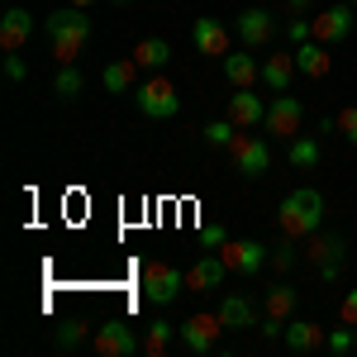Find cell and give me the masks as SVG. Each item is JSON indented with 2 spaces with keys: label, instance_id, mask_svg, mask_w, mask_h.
Here are the masks:
<instances>
[{
  "label": "cell",
  "instance_id": "1",
  "mask_svg": "<svg viewBox=\"0 0 357 357\" xmlns=\"http://www.w3.org/2000/svg\"><path fill=\"white\" fill-rule=\"evenodd\" d=\"M276 224H281V234L286 238H314L319 234V224H324V195L314 191V186H301V191H291L281 205H276Z\"/></svg>",
  "mask_w": 357,
  "mask_h": 357
},
{
  "label": "cell",
  "instance_id": "2",
  "mask_svg": "<svg viewBox=\"0 0 357 357\" xmlns=\"http://www.w3.org/2000/svg\"><path fill=\"white\" fill-rule=\"evenodd\" d=\"M48 38H53V57L57 62H77L82 48H86V38H91V20L82 15V5L53 10V15H48Z\"/></svg>",
  "mask_w": 357,
  "mask_h": 357
},
{
  "label": "cell",
  "instance_id": "3",
  "mask_svg": "<svg viewBox=\"0 0 357 357\" xmlns=\"http://www.w3.org/2000/svg\"><path fill=\"white\" fill-rule=\"evenodd\" d=\"M134 100H138V114H148V119H176L181 114V91L167 77H143L134 86Z\"/></svg>",
  "mask_w": 357,
  "mask_h": 357
},
{
  "label": "cell",
  "instance_id": "4",
  "mask_svg": "<svg viewBox=\"0 0 357 357\" xmlns=\"http://www.w3.org/2000/svg\"><path fill=\"white\" fill-rule=\"evenodd\" d=\"M353 10L357 5H348V0H333L329 10H319V15H314V20H310V38H314V43H343V38H348V33H353Z\"/></svg>",
  "mask_w": 357,
  "mask_h": 357
},
{
  "label": "cell",
  "instance_id": "5",
  "mask_svg": "<svg viewBox=\"0 0 357 357\" xmlns=\"http://www.w3.org/2000/svg\"><path fill=\"white\" fill-rule=\"evenodd\" d=\"M229 158L238 167V176L257 181V176H267V167H272V148H267V138H257V134H238L234 148H229Z\"/></svg>",
  "mask_w": 357,
  "mask_h": 357
},
{
  "label": "cell",
  "instance_id": "6",
  "mask_svg": "<svg viewBox=\"0 0 357 357\" xmlns=\"http://www.w3.org/2000/svg\"><path fill=\"white\" fill-rule=\"evenodd\" d=\"M181 286H186V272H176L167 262H148L143 267V301L148 305H172L181 296Z\"/></svg>",
  "mask_w": 357,
  "mask_h": 357
},
{
  "label": "cell",
  "instance_id": "7",
  "mask_svg": "<svg viewBox=\"0 0 357 357\" xmlns=\"http://www.w3.org/2000/svg\"><path fill=\"white\" fill-rule=\"evenodd\" d=\"M220 329H224L220 314H191V319H181L176 338H181L195 357H210L215 348H220Z\"/></svg>",
  "mask_w": 357,
  "mask_h": 357
},
{
  "label": "cell",
  "instance_id": "8",
  "mask_svg": "<svg viewBox=\"0 0 357 357\" xmlns=\"http://www.w3.org/2000/svg\"><path fill=\"white\" fill-rule=\"evenodd\" d=\"M220 257L234 276H257V267L267 262V248L257 243V238H229V243L220 248Z\"/></svg>",
  "mask_w": 357,
  "mask_h": 357
},
{
  "label": "cell",
  "instance_id": "9",
  "mask_svg": "<svg viewBox=\"0 0 357 357\" xmlns=\"http://www.w3.org/2000/svg\"><path fill=\"white\" fill-rule=\"evenodd\" d=\"M301 124H305V105L296 100V96H286V91H281L272 105H267V124H262V129H267L272 138H296Z\"/></svg>",
  "mask_w": 357,
  "mask_h": 357
},
{
  "label": "cell",
  "instance_id": "10",
  "mask_svg": "<svg viewBox=\"0 0 357 357\" xmlns=\"http://www.w3.org/2000/svg\"><path fill=\"white\" fill-rule=\"evenodd\" d=\"M143 343H138V333L124 324V319H105L100 329H96V353L100 357H134Z\"/></svg>",
  "mask_w": 357,
  "mask_h": 357
},
{
  "label": "cell",
  "instance_id": "11",
  "mask_svg": "<svg viewBox=\"0 0 357 357\" xmlns=\"http://www.w3.org/2000/svg\"><path fill=\"white\" fill-rule=\"evenodd\" d=\"M29 38H33L29 10L24 5H10V10L0 15V48H5V53H20V48H29Z\"/></svg>",
  "mask_w": 357,
  "mask_h": 357
},
{
  "label": "cell",
  "instance_id": "12",
  "mask_svg": "<svg viewBox=\"0 0 357 357\" xmlns=\"http://www.w3.org/2000/svg\"><path fill=\"white\" fill-rule=\"evenodd\" d=\"M276 33V20L272 10H262V5H252V10H243L238 15V38H243V48H267Z\"/></svg>",
  "mask_w": 357,
  "mask_h": 357
},
{
  "label": "cell",
  "instance_id": "13",
  "mask_svg": "<svg viewBox=\"0 0 357 357\" xmlns=\"http://www.w3.org/2000/svg\"><path fill=\"white\" fill-rule=\"evenodd\" d=\"M191 43H195V53H205V57H224L229 53V29L220 20H210V15H200L191 24Z\"/></svg>",
  "mask_w": 357,
  "mask_h": 357
},
{
  "label": "cell",
  "instance_id": "14",
  "mask_svg": "<svg viewBox=\"0 0 357 357\" xmlns=\"http://www.w3.org/2000/svg\"><path fill=\"white\" fill-rule=\"evenodd\" d=\"M305 257L319 267V276H324V281H333V276H338V267H343V238H338V234H324V238L305 243Z\"/></svg>",
  "mask_w": 357,
  "mask_h": 357
},
{
  "label": "cell",
  "instance_id": "15",
  "mask_svg": "<svg viewBox=\"0 0 357 357\" xmlns=\"http://www.w3.org/2000/svg\"><path fill=\"white\" fill-rule=\"evenodd\" d=\"M229 119H234L243 134H252L257 124H267V105L257 100V91H234V96H229Z\"/></svg>",
  "mask_w": 357,
  "mask_h": 357
},
{
  "label": "cell",
  "instance_id": "16",
  "mask_svg": "<svg viewBox=\"0 0 357 357\" xmlns=\"http://www.w3.org/2000/svg\"><path fill=\"white\" fill-rule=\"evenodd\" d=\"M296 67H301V77H314V82H324V77L333 72V53H329V43H314V38L296 43Z\"/></svg>",
  "mask_w": 357,
  "mask_h": 357
},
{
  "label": "cell",
  "instance_id": "17",
  "mask_svg": "<svg viewBox=\"0 0 357 357\" xmlns=\"http://www.w3.org/2000/svg\"><path fill=\"white\" fill-rule=\"evenodd\" d=\"M224 77H229L234 91H257L262 67H257V57H252V53H224Z\"/></svg>",
  "mask_w": 357,
  "mask_h": 357
},
{
  "label": "cell",
  "instance_id": "18",
  "mask_svg": "<svg viewBox=\"0 0 357 357\" xmlns=\"http://www.w3.org/2000/svg\"><path fill=\"white\" fill-rule=\"evenodd\" d=\"M296 72H301V67H296V48H291V53H272L267 62H262V86L281 96V91H291Z\"/></svg>",
  "mask_w": 357,
  "mask_h": 357
},
{
  "label": "cell",
  "instance_id": "19",
  "mask_svg": "<svg viewBox=\"0 0 357 357\" xmlns=\"http://www.w3.org/2000/svg\"><path fill=\"white\" fill-rule=\"evenodd\" d=\"M281 338H286L291 353H314V348H324L329 333L319 329L314 319H286V333H281Z\"/></svg>",
  "mask_w": 357,
  "mask_h": 357
},
{
  "label": "cell",
  "instance_id": "20",
  "mask_svg": "<svg viewBox=\"0 0 357 357\" xmlns=\"http://www.w3.org/2000/svg\"><path fill=\"white\" fill-rule=\"evenodd\" d=\"M296 305H301L296 286H291V281H276L272 291H267V301H262V314H272V319H296Z\"/></svg>",
  "mask_w": 357,
  "mask_h": 357
},
{
  "label": "cell",
  "instance_id": "21",
  "mask_svg": "<svg viewBox=\"0 0 357 357\" xmlns=\"http://www.w3.org/2000/svg\"><path fill=\"white\" fill-rule=\"evenodd\" d=\"M224 276H229V267H224V257H200L191 272H186V286L191 291H215Z\"/></svg>",
  "mask_w": 357,
  "mask_h": 357
},
{
  "label": "cell",
  "instance_id": "22",
  "mask_svg": "<svg viewBox=\"0 0 357 357\" xmlns=\"http://www.w3.org/2000/svg\"><path fill=\"white\" fill-rule=\"evenodd\" d=\"M100 82H105V91H110V96H124V91H134V86H138V62H134V57H129V62H105Z\"/></svg>",
  "mask_w": 357,
  "mask_h": 357
},
{
  "label": "cell",
  "instance_id": "23",
  "mask_svg": "<svg viewBox=\"0 0 357 357\" xmlns=\"http://www.w3.org/2000/svg\"><path fill=\"white\" fill-rule=\"evenodd\" d=\"M220 319H224V329H248V324L257 319V310H252L248 296H224L220 301Z\"/></svg>",
  "mask_w": 357,
  "mask_h": 357
},
{
  "label": "cell",
  "instance_id": "24",
  "mask_svg": "<svg viewBox=\"0 0 357 357\" xmlns=\"http://www.w3.org/2000/svg\"><path fill=\"white\" fill-rule=\"evenodd\" d=\"M167 57H172V48H167V38H138L134 62L143 67V72H158V67H167Z\"/></svg>",
  "mask_w": 357,
  "mask_h": 357
},
{
  "label": "cell",
  "instance_id": "25",
  "mask_svg": "<svg viewBox=\"0 0 357 357\" xmlns=\"http://www.w3.org/2000/svg\"><path fill=\"white\" fill-rule=\"evenodd\" d=\"M172 338H176V329H172L167 319H153V324H148V333H143V357H167Z\"/></svg>",
  "mask_w": 357,
  "mask_h": 357
},
{
  "label": "cell",
  "instance_id": "26",
  "mask_svg": "<svg viewBox=\"0 0 357 357\" xmlns=\"http://www.w3.org/2000/svg\"><path fill=\"white\" fill-rule=\"evenodd\" d=\"M286 158H291V167H305V172L319 167V158H324V153H319V138L296 134V138H291V148H286Z\"/></svg>",
  "mask_w": 357,
  "mask_h": 357
},
{
  "label": "cell",
  "instance_id": "27",
  "mask_svg": "<svg viewBox=\"0 0 357 357\" xmlns=\"http://www.w3.org/2000/svg\"><path fill=\"white\" fill-rule=\"evenodd\" d=\"M238 134H243V129H238L229 114L215 119V124H205V143H210V148H234V138H238Z\"/></svg>",
  "mask_w": 357,
  "mask_h": 357
},
{
  "label": "cell",
  "instance_id": "28",
  "mask_svg": "<svg viewBox=\"0 0 357 357\" xmlns=\"http://www.w3.org/2000/svg\"><path fill=\"white\" fill-rule=\"evenodd\" d=\"M53 91L62 96V100H77V96H82V72H77L72 62H62L57 77H53Z\"/></svg>",
  "mask_w": 357,
  "mask_h": 357
},
{
  "label": "cell",
  "instance_id": "29",
  "mask_svg": "<svg viewBox=\"0 0 357 357\" xmlns=\"http://www.w3.org/2000/svg\"><path fill=\"white\" fill-rule=\"evenodd\" d=\"M57 348H77V343H86V324L82 319H67V324H57Z\"/></svg>",
  "mask_w": 357,
  "mask_h": 357
},
{
  "label": "cell",
  "instance_id": "30",
  "mask_svg": "<svg viewBox=\"0 0 357 357\" xmlns=\"http://www.w3.org/2000/svg\"><path fill=\"white\" fill-rule=\"evenodd\" d=\"M333 129H338V134H343V138H348V143L357 148V105H348V110H338V119H333Z\"/></svg>",
  "mask_w": 357,
  "mask_h": 357
},
{
  "label": "cell",
  "instance_id": "31",
  "mask_svg": "<svg viewBox=\"0 0 357 357\" xmlns=\"http://www.w3.org/2000/svg\"><path fill=\"white\" fill-rule=\"evenodd\" d=\"M324 348H329V353H348V348H353V324H338V329H329Z\"/></svg>",
  "mask_w": 357,
  "mask_h": 357
},
{
  "label": "cell",
  "instance_id": "32",
  "mask_svg": "<svg viewBox=\"0 0 357 357\" xmlns=\"http://www.w3.org/2000/svg\"><path fill=\"white\" fill-rule=\"evenodd\" d=\"M200 243L205 248H224L229 243V229H224V224H205V229H200Z\"/></svg>",
  "mask_w": 357,
  "mask_h": 357
},
{
  "label": "cell",
  "instance_id": "33",
  "mask_svg": "<svg viewBox=\"0 0 357 357\" xmlns=\"http://www.w3.org/2000/svg\"><path fill=\"white\" fill-rule=\"evenodd\" d=\"M338 319H343V324H353V329H357V286L348 291V296H343V305H338Z\"/></svg>",
  "mask_w": 357,
  "mask_h": 357
},
{
  "label": "cell",
  "instance_id": "34",
  "mask_svg": "<svg viewBox=\"0 0 357 357\" xmlns=\"http://www.w3.org/2000/svg\"><path fill=\"white\" fill-rule=\"evenodd\" d=\"M5 77H10V82H24V77H29V67H24V57H20V53H5Z\"/></svg>",
  "mask_w": 357,
  "mask_h": 357
},
{
  "label": "cell",
  "instance_id": "35",
  "mask_svg": "<svg viewBox=\"0 0 357 357\" xmlns=\"http://www.w3.org/2000/svg\"><path fill=\"white\" fill-rule=\"evenodd\" d=\"M286 33H291V48H296V43H305V38H310V20H305V15H296V20L286 24Z\"/></svg>",
  "mask_w": 357,
  "mask_h": 357
},
{
  "label": "cell",
  "instance_id": "36",
  "mask_svg": "<svg viewBox=\"0 0 357 357\" xmlns=\"http://www.w3.org/2000/svg\"><path fill=\"white\" fill-rule=\"evenodd\" d=\"M272 262H276V267H281V272H286V267L296 262V238H286V243L276 248V252H272Z\"/></svg>",
  "mask_w": 357,
  "mask_h": 357
},
{
  "label": "cell",
  "instance_id": "37",
  "mask_svg": "<svg viewBox=\"0 0 357 357\" xmlns=\"http://www.w3.org/2000/svg\"><path fill=\"white\" fill-rule=\"evenodd\" d=\"M286 10L291 15H305V10H314V0H286Z\"/></svg>",
  "mask_w": 357,
  "mask_h": 357
},
{
  "label": "cell",
  "instance_id": "38",
  "mask_svg": "<svg viewBox=\"0 0 357 357\" xmlns=\"http://www.w3.org/2000/svg\"><path fill=\"white\" fill-rule=\"evenodd\" d=\"M72 5H82V10H86V5H91V0H72Z\"/></svg>",
  "mask_w": 357,
  "mask_h": 357
},
{
  "label": "cell",
  "instance_id": "39",
  "mask_svg": "<svg viewBox=\"0 0 357 357\" xmlns=\"http://www.w3.org/2000/svg\"><path fill=\"white\" fill-rule=\"evenodd\" d=\"M114 5H134V0H114Z\"/></svg>",
  "mask_w": 357,
  "mask_h": 357
},
{
  "label": "cell",
  "instance_id": "40",
  "mask_svg": "<svg viewBox=\"0 0 357 357\" xmlns=\"http://www.w3.org/2000/svg\"><path fill=\"white\" fill-rule=\"evenodd\" d=\"M348 5H357V0H348Z\"/></svg>",
  "mask_w": 357,
  "mask_h": 357
}]
</instances>
